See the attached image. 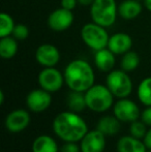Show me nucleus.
Wrapping results in <instances>:
<instances>
[{"mask_svg":"<svg viewBox=\"0 0 151 152\" xmlns=\"http://www.w3.org/2000/svg\"><path fill=\"white\" fill-rule=\"evenodd\" d=\"M53 130L64 142H79L88 132L87 123L78 113L61 112L53 120Z\"/></svg>","mask_w":151,"mask_h":152,"instance_id":"obj_1","label":"nucleus"},{"mask_svg":"<svg viewBox=\"0 0 151 152\" xmlns=\"http://www.w3.org/2000/svg\"><path fill=\"white\" fill-rule=\"evenodd\" d=\"M64 80L71 90L86 92L94 85L95 75L92 66L84 59H75L64 69Z\"/></svg>","mask_w":151,"mask_h":152,"instance_id":"obj_2","label":"nucleus"},{"mask_svg":"<svg viewBox=\"0 0 151 152\" xmlns=\"http://www.w3.org/2000/svg\"><path fill=\"white\" fill-rule=\"evenodd\" d=\"M114 97L107 85L94 84L85 92L87 108L97 113L109 110L114 104Z\"/></svg>","mask_w":151,"mask_h":152,"instance_id":"obj_3","label":"nucleus"},{"mask_svg":"<svg viewBox=\"0 0 151 152\" xmlns=\"http://www.w3.org/2000/svg\"><path fill=\"white\" fill-rule=\"evenodd\" d=\"M118 6L115 0H94L90 6L92 22L104 26L111 27L116 22Z\"/></svg>","mask_w":151,"mask_h":152,"instance_id":"obj_4","label":"nucleus"},{"mask_svg":"<svg viewBox=\"0 0 151 152\" xmlns=\"http://www.w3.org/2000/svg\"><path fill=\"white\" fill-rule=\"evenodd\" d=\"M81 37L84 44L94 52L108 48L110 35L106 27L94 22L87 23L81 29Z\"/></svg>","mask_w":151,"mask_h":152,"instance_id":"obj_5","label":"nucleus"},{"mask_svg":"<svg viewBox=\"0 0 151 152\" xmlns=\"http://www.w3.org/2000/svg\"><path fill=\"white\" fill-rule=\"evenodd\" d=\"M106 85L118 99L128 97L133 91V82L131 77L123 69H113L108 72Z\"/></svg>","mask_w":151,"mask_h":152,"instance_id":"obj_6","label":"nucleus"},{"mask_svg":"<svg viewBox=\"0 0 151 152\" xmlns=\"http://www.w3.org/2000/svg\"><path fill=\"white\" fill-rule=\"evenodd\" d=\"M37 83L40 88L53 93L62 88L65 83L64 75L61 74L60 70L54 67H44L39 72L37 76Z\"/></svg>","mask_w":151,"mask_h":152,"instance_id":"obj_7","label":"nucleus"},{"mask_svg":"<svg viewBox=\"0 0 151 152\" xmlns=\"http://www.w3.org/2000/svg\"><path fill=\"white\" fill-rule=\"evenodd\" d=\"M114 116H116L121 122H131L138 120L141 117V112L135 102L128 98H119L114 104Z\"/></svg>","mask_w":151,"mask_h":152,"instance_id":"obj_8","label":"nucleus"},{"mask_svg":"<svg viewBox=\"0 0 151 152\" xmlns=\"http://www.w3.org/2000/svg\"><path fill=\"white\" fill-rule=\"evenodd\" d=\"M74 21H75V16L73 10L59 7L49 15L47 24L49 28L52 29L53 31L61 32L67 30L73 25Z\"/></svg>","mask_w":151,"mask_h":152,"instance_id":"obj_9","label":"nucleus"},{"mask_svg":"<svg viewBox=\"0 0 151 152\" xmlns=\"http://www.w3.org/2000/svg\"><path fill=\"white\" fill-rule=\"evenodd\" d=\"M26 104L28 109L33 113H42L46 111L52 104L51 93L42 88L34 89L30 91L26 97Z\"/></svg>","mask_w":151,"mask_h":152,"instance_id":"obj_10","label":"nucleus"},{"mask_svg":"<svg viewBox=\"0 0 151 152\" xmlns=\"http://www.w3.org/2000/svg\"><path fill=\"white\" fill-rule=\"evenodd\" d=\"M30 123V115L26 110L17 109L9 113L6 116L4 125L5 128L10 132L18 134L27 127Z\"/></svg>","mask_w":151,"mask_h":152,"instance_id":"obj_11","label":"nucleus"},{"mask_svg":"<svg viewBox=\"0 0 151 152\" xmlns=\"http://www.w3.org/2000/svg\"><path fill=\"white\" fill-rule=\"evenodd\" d=\"M35 59L44 67H54L60 61V52L54 45L42 44L35 51Z\"/></svg>","mask_w":151,"mask_h":152,"instance_id":"obj_12","label":"nucleus"},{"mask_svg":"<svg viewBox=\"0 0 151 152\" xmlns=\"http://www.w3.org/2000/svg\"><path fill=\"white\" fill-rule=\"evenodd\" d=\"M80 142L82 152H103L106 147V136L98 129L88 130Z\"/></svg>","mask_w":151,"mask_h":152,"instance_id":"obj_13","label":"nucleus"},{"mask_svg":"<svg viewBox=\"0 0 151 152\" xmlns=\"http://www.w3.org/2000/svg\"><path fill=\"white\" fill-rule=\"evenodd\" d=\"M108 48L115 55H123L133 48V38L125 32H117L110 36Z\"/></svg>","mask_w":151,"mask_h":152,"instance_id":"obj_14","label":"nucleus"},{"mask_svg":"<svg viewBox=\"0 0 151 152\" xmlns=\"http://www.w3.org/2000/svg\"><path fill=\"white\" fill-rule=\"evenodd\" d=\"M116 59L115 54L109 48H105L94 52V64L101 72H110L114 69Z\"/></svg>","mask_w":151,"mask_h":152,"instance_id":"obj_15","label":"nucleus"},{"mask_svg":"<svg viewBox=\"0 0 151 152\" xmlns=\"http://www.w3.org/2000/svg\"><path fill=\"white\" fill-rule=\"evenodd\" d=\"M142 10L143 6L138 0H123L118 5V15L127 21L138 18L141 15Z\"/></svg>","mask_w":151,"mask_h":152,"instance_id":"obj_16","label":"nucleus"},{"mask_svg":"<svg viewBox=\"0 0 151 152\" xmlns=\"http://www.w3.org/2000/svg\"><path fill=\"white\" fill-rule=\"evenodd\" d=\"M147 147L143 140L137 139L133 136L122 137L117 142V152H146Z\"/></svg>","mask_w":151,"mask_h":152,"instance_id":"obj_17","label":"nucleus"},{"mask_svg":"<svg viewBox=\"0 0 151 152\" xmlns=\"http://www.w3.org/2000/svg\"><path fill=\"white\" fill-rule=\"evenodd\" d=\"M120 120L116 116H103L98 120L96 124V129H98L101 132H103L106 137L107 136H114L118 134L120 130Z\"/></svg>","mask_w":151,"mask_h":152,"instance_id":"obj_18","label":"nucleus"},{"mask_svg":"<svg viewBox=\"0 0 151 152\" xmlns=\"http://www.w3.org/2000/svg\"><path fill=\"white\" fill-rule=\"evenodd\" d=\"M32 152H60V149L52 137L42 134L33 141Z\"/></svg>","mask_w":151,"mask_h":152,"instance_id":"obj_19","label":"nucleus"},{"mask_svg":"<svg viewBox=\"0 0 151 152\" xmlns=\"http://www.w3.org/2000/svg\"><path fill=\"white\" fill-rule=\"evenodd\" d=\"M66 104L69 111L75 113H81L87 108L85 92L71 90L66 98Z\"/></svg>","mask_w":151,"mask_h":152,"instance_id":"obj_20","label":"nucleus"},{"mask_svg":"<svg viewBox=\"0 0 151 152\" xmlns=\"http://www.w3.org/2000/svg\"><path fill=\"white\" fill-rule=\"evenodd\" d=\"M18 52V40L12 35L1 37L0 39V56L3 59H12Z\"/></svg>","mask_w":151,"mask_h":152,"instance_id":"obj_21","label":"nucleus"},{"mask_svg":"<svg viewBox=\"0 0 151 152\" xmlns=\"http://www.w3.org/2000/svg\"><path fill=\"white\" fill-rule=\"evenodd\" d=\"M140 61H141V59H140L139 54L135 51L131 50L122 55V58L120 61V67L121 69H123L126 72H133L140 65Z\"/></svg>","mask_w":151,"mask_h":152,"instance_id":"obj_22","label":"nucleus"},{"mask_svg":"<svg viewBox=\"0 0 151 152\" xmlns=\"http://www.w3.org/2000/svg\"><path fill=\"white\" fill-rule=\"evenodd\" d=\"M137 94L139 100L144 106H151V77H147L140 82Z\"/></svg>","mask_w":151,"mask_h":152,"instance_id":"obj_23","label":"nucleus"},{"mask_svg":"<svg viewBox=\"0 0 151 152\" xmlns=\"http://www.w3.org/2000/svg\"><path fill=\"white\" fill-rule=\"evenodd\" d=\"M15 21L10 15L6 12L0 14V37L12 35L15 28Z\"/></svg>","mask_w":151,"mask_h":152,"instance_id":"obj_24","label":"nucleus"},{"mask_svg":"<svg viewBox=\"0 0 151 152\" xmlns=\"http://www.w3.org/2000/svg\"><path fill=\"white\" fill-rule=\"evenodd\" d=\"M147 130V125L142 120H139V119L131 122V126H129V134H131V136L135 137L137 139H140V140H143Z\"/></svg>","mask_w":151,"mask_h":152,"instance_id":"obj_25","label":"nucleus"},{"mask_svg":"<svg viewBox=\"0 0 151 152\" xmlns=\"http://www.w3.org/2000/svg\"><path fill=\"white\" fill-rule=\"evenodd\" d=\"M12 35L17 40H25L29 36V28L25 24L18 23V24L15 25Z\"/></svg>","mask_w":151,"mask_h":152,"instance_id":"obj_26","label":"nucleus"},{"mask_svg":"<svg viewBox=\"0 0 151 152\" xmlns=\"http://www.w3.org/2000/svg\"><path fill=\"white\" fill-rule=\"evenodd\" d=\"M60 152H82L81 147L77 145V142H65L61 146Z\"/></svg>","mask_w":151,"mask_h":152,"instance_id":"obj_27","label":"nucleus"},{"mask_svg":"<svg viewBox=\"0 0 151 152\" xmlns=\"http://www.w3.org/2000/svg\"><path fill=\"white\" fill-rule=\"evenodd\" d=\"M141 120L147 126L151 127V106L146 107V109L141 113Z\"/></svg>","mask_w":151,"mask_h":152,"instance_id":"obj_28","label":"nucleus"},{"mask_svg":"<svg viewBox=\"0 0 151 152\" xmlns=\"http://www.w3.org/2000/svg\"><path fill=\"white\" fill-rule=\"evenodd\" d=\"M78 0H61V7L69 10H74L78 4Z\"/></svg>","mask_w":151,"mask_h":152,"instance_id":"obj_29","label":"nucleus"},{"mask_svg":"<svg viewBox=\"0 0 151 152\" xmlns=\"http://www.w3.org/2000/svg\"><path fill=\"white\" fill-rule=\"evenodd\" d=\"M143 142L145 144V146L147 147V149H151V127L146 132L145 137L143 139Z\"/></svg>","mask_w":151,"mask_h":152,"instance_id":"obj_30","label":"nucleus"},{"mask_svg":"<svg viewBox=\"0 0 151 152\" xmlns=\"http://www.w3.org/2000/svg\"><path fill=\"white\" fill-rule=\"evenodd\" d=\"M79 4L84 6H91V4L94 2V0H78Z\"/></svg>","mask_w":151,"mask_h":152,"instance_id":"obj_31","label":"nucleus"},{"mask_svg":"<svg viewBox=\"0 0 151 152\" xmlns=\"http://www.w3.org/2000/svg\"><path fill=\"white\" fill-rule=\"evenodd\" d=\"M144 5L151 12V0H144Z\"/></svg>","mask_w":151,"mask_h":152,"instance_id":"obj_32","label":"nucleus"},{"mask_svg":"<svg viewBox=\"0 0 151 152\" xmlns=\"http://www.w3.org/2000/svg\"><path fill=\"white\" fill-rule=\"evenodd\" d=\"M4 102V93L3 91H0V104H3Z\"/></svg>","mask_w":151,"mask_h":152,"instance_id":"obj_33","label":"nucleus"},{"mask_svg":"<svg viewBox=\"0 0 151 152\" xmlns=\"http://www.w3.org/2000/svg\"><path fill=\"white\" fill-rule=\"evenodd\" d=\"M146 152H151V149H147V151Z\"/></svg>","mask_w":151,"mask_h":152,"instance_id":"obj_34","label":"nucleus"},{"mask_svg":"<svg viewBox=\"0 0 151 152\" xmlns=\"http://www.w3.org/2000/svg\"><path fill=\"white\" fill-rule=\"evenodd\" d=\"M138 1H142V0H138ZM143 1H144V0H143Z\"/></svg>","mask_w":151,"mask_h":152,"instance_id":"obj_35","label":"nucleus"}]
</instances>
